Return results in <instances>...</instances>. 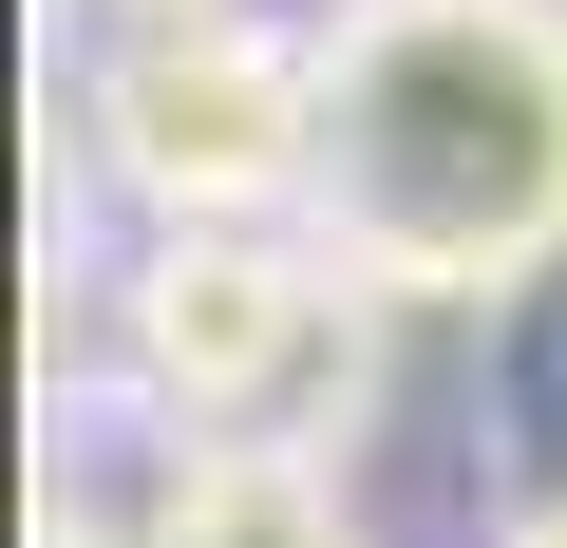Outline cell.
<instances>
[{
    "instance_id": "6da1fadb",
    "label": "cell",
    "mask_w": 567,
    "mask_h": 548,
    "mask_svg": "<svg viewBox=\"0 0 567 548\" xmlns=\"http://www.w3.org/2000/svg\"><path fill=\"white\" fill-rule=\"evenodd\" d=\"M303 227L379 303H511L567 265V0H322Z\"/></svg>"
},
{
    "instance_id": "7a4b0ae2",
    "label": "cell",
    "mask_w": 567,
    "mask_h": 548,
    "mask_svg": "<svg viewBox=\"0 0 567 548\" xmlns=\"http://www.w3.org/2000/svg\"><path fill=\"white\" fill-rule=\"evenodd\" d=\"M114 379L171 397L189 435H303L360 454L379 397V285L322 227H152L114 285Z\"/></svg>"
},
{
    "instance_id": "3957f363",
    "label": "cell",
    "mask_w": 567,
    "mask_h": 548,
    "mask_svg": "<svg viewBox=\"0 0 567 548\" xmlns=\"http://www.w3.org/2000/svg\"><path fill=\"white\" fill-rule=\"evenodd\" d=\"M76 133L133 227H303L322 189V39L284 20H152L76 76Z\"/></svg>"
},
{
    "instance_id": "277c9868",
    "label": "cell",
    "mask_w": 567,
    "mask_h": 548,
    "mask_svg": "<svg viewBox=\"0 0 567 548\" xmlns=\"http://www.w3.org/2000/svg\"><path fill=\"white\" fill-rule=\"evenodd\" d=\"M133 548H360L341 529V454H303V435H189L152 473Z\"/></svg>"
},
{
    "instance_id": "5b68a950",
    "label": "cell",
    "mask_w": 567,
    "mask_h": 548,
    "mask_svg": "<svg viewBox=\"0 0 567 548\" xmlns=\"http://www.w3.org/2000/svg\"><path fill=\"white\" fill-rule=\"evenodd\" d=\"M114 39H152V20H246V0H95Z\"/></svg>"
}]
</instances>
